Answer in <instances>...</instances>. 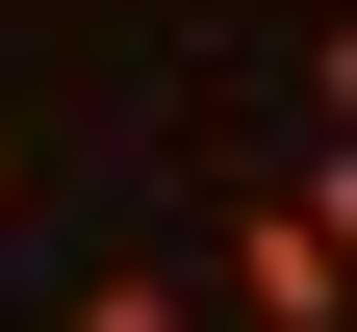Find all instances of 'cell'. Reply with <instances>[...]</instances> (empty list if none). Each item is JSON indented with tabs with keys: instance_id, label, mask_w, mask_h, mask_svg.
<instances>
[{
	"instance_id": "6da1fadb",
	"label": "cell",
	"mask_w": 357,
	"mask_h": 332,
	"mask_svg": "<svg viewBox=\"0 0 357 332\" xmlns=\"http://www.w3.org/2000/svg\"><path fill=\"white\" fill-rule=\"evenodd\" d=\"M332 179H357V154H255V205L204 230V281H230V332H332Z\"/></svg>"
},
{
	"instance_id": "7a4b0ae2",
	"label": "cell",
	"mask_w": 357,
	"mask_h": 332,
	"mask_svg": "<svg viewBox=\"0 0 357 332\" xmlns=\"http://www.w3.org/2000/svg\"><path fill=\"white\" fill-rule=\"evenodd\" d=\"M52 332H204V281H178V256H128V281H77Z\"/></svg>"
},
{
	"instance_id": "3957f363",
	"label": "cell",
	"mask_w": 357,
	"mask_h": 332,
	"mask_svg": "<svg viewBox=\"0 0 357 332\" xmlns=\"http://www.w3.org/2000/svg\"><path fill=\"white\" fill-rule=\"evenodd\" d=\"M0 205H26V154H0Z\"/></svg>"
}]
</instances>
